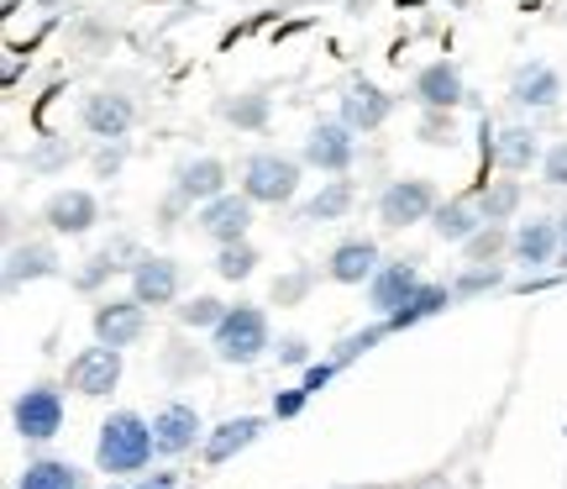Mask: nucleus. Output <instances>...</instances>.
I'll return each mask as SVG.
<instances>
[{"label":"nucleus","instance_id":"f257e3e1","mask_svg":"<svg viewBox=\"0 0 567 489\" xmlns=\"http://www.w3.org/2000/svg\"><path fill=\"white\" fill-rule=\"evenodd\" d=\"M153 458H158L153 421H142L137 410H111L101 421V437H95V469L101 473L126 479V473H142Z\"/></svg>","mask_w":567,"mask_h":489},{"label":"nucleus","instance_id":"f03ea898","mask_svg":"<svg viewBox=\"0 0 567 489\" xmlns=\"http://www.w3.org/2000/svg\"><path fill=\"white\" fill-rule=\"evenodd\" d=\"M210 343H216V358H221V364H258L268 353V343H274L264 306L237 300V306L226 310V322L210 332Z\"/></svg>","mask_w":567,"mask_h":489},{"label":"nucleus","instance_id":"7ed1b4c3","mask_svg":"<svg viewBox=\"0 0 567 489\" xmlns=\"http://www.w3.org/2000/svg\"><path fill=\"white\" fill-rule=\"evenodd\" d=\"M300 174L305 163L289 153H252L243 163V195L252 205H289L300 195Z\"/></svg>","mask_w":567,"mask_h":489},{"label":"nucleus","instance_id":"20e7f679","mask_svg":"<svg viewBox=\"0 0 567 489\" xmlns=\"http://www.w3.org/2000/svg\"><path fill=\"white\" fill-rule=\"evenodd\" d=\"M11 427L21 442H53L63 431V389L59 385H27L11 406Z\"/></svg>","mask_w":567,"mask_h":489},{"label":"nucleus","instance_id":"39448f33","mask_svg":"<svg viewBox=\"0 0 567 489\" xmlns=\"http://www.w3.org/2000/svg\"><path fill=\"white\" fill-rule=\"evenodd\" d=\"M116 385H122V353L105 343H90L63 368V389H74L84 400H105V395H116Z\"/></svg>","mask_w":567,"mask_h":489},{"label":"nucleus","instance_id":"423d86ee","mask_svg":"<svg viewBox=\"0 0 567 489\" xmlns=\"http://www.w3.org/2000/svg\"><path fill=\"white\" fill-rule=\"evenodd\" d=\"M436 184L421 180V174H410V180H394L384 184V195H379V222L389 232H405V226H421L436 216Z\"/></svg>","mask_w":567,"mask_h":489},{"label":"nucleus","instance_id":"0eeeda50","mask_svg":"<svg viewBox=\"0 0 567 489\" xmlns=\"http://www.w3.org/2000/svg\"><path fill=\"white\" fill-rule=\"evenodd\" d=\"M358 159V132L347 122H316L305 132V147H300V163L305 169H321L331 180H342L347 169Z\"/></svg>","mask_w":567,"mask_h":489},{"label":"nucleus","instance_id":"6e6552de","mask_svg":"<svg viewBox=\"0 0 567 489\" xmlns=\"http://www.w3.org/2000/svg\"><path fill=\"white\" fill-rule=\"evenodd\" d=\"M421 258H389L373 279H368V310L379 316V322H394L400 310H405V300L421 289Z\"/></svg>","mask_w":567,"mask_h":489},{"label":"nucleus","instance_id":"1a4fd4ad","mask_svg":"<svg viewBox=\"0 0 567 489\" xmlns=\"http://www.w3.org/2000/svg\"><path fill=\"white\" fill-rule=\"evenodd\" d=\"M80 122L90 137L101 143H122L126 132L137 126V101H126L122 90H90L80 101Z\"/></svg>","mask_w":567,"mask_h":489},{"label":"nucleus","instance_id":"9d476101","mask_svg":"<svg viewBox=\"0 0 567 489\" xmlns=\"http://www.w3.org/2000/svg\"><path fill=\"white\" fill-rule=\"evenodd\" d=\"M195 442H205L200 410L184 406V400H168L153 416V448H158V458H184V452H195Z\"/></svg>","mask_w":567,"mask_h":489},{"label":"nucleus","instance_id":"9b49d317","mask_svg":"<svg viewBox=\"0 0 567 489\" xmlns=\"http://www.w3.org/2000/svg\"><path fill=\"white\" fill-rule=\"evenodd\" d=\"M195 226H200L216 247L247 243V226H252V201H247L243 190H237V195L226 190L221 201H210V205H200V211H195Z\"/></svg>","mask_w":567,"mask_h":489},{"label":"nucleus","instance_id":"f8f14e48","mask_svg":"<svg viewBox=\"0 0 567 489\" xmlns=\"http://www.w3.org/2000/svg\"><path fill=\"white\" fill-rule=\"evenodd\" d=\"M90 326H95V343L122 353V347L147 337V306H142V300H101L95 316H90Z\"/></svg>","mask_w":567,"mask_h":489},{"label":"nucleus","instance_id":"ddd939ff","mask_svg":"<svg viewBox=\"0 0 567 489\" xmlns=\"http://www.w3.org/2000/svg\"><path fill=\"white\" fill-rule=\"evenodd\" d=\"M394 116V95H389L384 84H373V80H352L342 90V116L337 122H347L358 137L363 132H379V126Z\"/></svg>","mask_w":567,"mask_h":489},{"label":"nucleus","instance_id":"4468645a","mask_svg":"<svg viewBox=\"0 0 567 489\" xmlns=\"http://www.w3.org/2000/svg\"><path fill=\"white\" fill-rule=\"evenodd\" d=\"M95 222H101V201L90 190H53L42 201V226H53L59 237H80Z\"/></svg>","mask_w":567,"mask_h":489},{"label":"nucleus","instance_id":"2eb2a0df","mask_svg":"<svg viewBox=\"0 0 567 489\" xmlns=\"http://www.w3.org/2000/svg\"><path fill=\"white\" fill-rule=\"evenodd\" d=\"M179 279L184 268L174 264V258H142L137 268H132V300H142L147 310H163V306H179Z\"/></svg>","mask_w":567,"mask_h":489},{"label":"nucleus","instance_id":"dca6fc26","mask_svg":"<svg viewBox=\"0 0 567 489\" xmlns=\"http://www.w3.org/2000/svg\"><path fill=\"white\" fill-rule=\"evenodd\" d=\"M379 268H384V258H379V243H373V237H347V243L331 247L326 279H331V285H368Z\"/></svg>","mask_w":567,"mask_h":489},{"label":"nucleus","instance_id":"f3484780","mask_svg":"<svg viewBox=\"0 0 567 489\" xmlns=\"http://www.w3.org/2000/svg\"><path fill=\"white\" fill-rule=\"evenodd\" d=\"M515 264L520 268H551L563 258V226L551 216H530L526 226H515Z\"/></svg>","mask_w":567,"mask_h":489},{"label":"nucleus","instance_id":"a211bd4d","mask_svg":"<svg viewBox=\"0 0 567 489\" xmlns=\"http://www.w3.org/2000/svg\"><path fill=\"white\" fill-rule=\"evenodd\" d=\"M258 437H264V416H231V421H221L216 431H205L200 458L210 463V469H216V463H231V458L247 452Z\"/></svg>","mask_w":567,"mask_h":489},{"label":"nucleus","instance_id":"6ab92c4d","mask_svg":"<svg viewBox=\"0 0 567 489\" xmlns=\"http://www.w3.org/2000/svg\"><path fill=\"white\" fill-rule=\"evenodd\" d=\"M174 195L184 205H210L226 195V163L221 159H189L174 174Z\"/></svg>","mask_w":567,"mask_h":489},{"label":"nucleus","instance_id":"aec40b11","mask_svg":"<svg viewBox=\"0 0 567 489\" xmlns=\"http://www.w3.org/2000/svg\"><path fill=\"white\" fill-rule=\"evenodd\" d=\"M415 101H421L425 111H452V105L463 101V69L452 59L425 63L421 74H415Z\"/></svg>","mask_w":567,"mask_h":489},{"label":"nucleus","instance_id":"412c9836","mask_svg":"<svg viewBox=\"0 0 567 489\" xmlns=\"http://www.w3.org/2000/svg\"><path fill=\"white\" fill-rule=\"evenodd\" d=\"M142 258H147V253H142V247L132 243V237H122V243L101 247V253H95V258H90V264H84L80 274H74V289L95 295V289H101L105 279H111V274H132V268H137Z\"/></svg>","mask_w":567,"mask_h":489},{"label":"nucleus","instance_id":"4be33fe9","mask_svg":"<svg viewBox=\"0 0 567 489\" xmlns=\"http://www.w3.org/2000/svg\"><path fill=\"white\" fill-rule=\"evenodd\" d=\"M59 253L48 243H27V247H11L6 253V289H21L32 285V279H53L59 274Z\"/></svg>","mask_w":567,"mask_h":489},{"label":"nucleus","instance_id":"5701e85b","mask_svg":"<svg viewBox=\"0 0 567 489\" xmlns=\"http://www.w3.org/2000/svg\"><path fill=\"white\" fill-rule=\"evenodd\" d=\"M509 101L515 105H557L563 101V80H557V69L551 63H526V69H515V80H509Z\"/></svg>","mask_w":567,"mask_h":489},{"label":"nucleus","instance_id":"b1692460","mask_svg":"<svg viewBox=\"0 0 567 489\" xmlns=\"http://www.w3.org/2000/svg\"><path fill=\"white\" fill-rule=\"evenodd\" d=\"M542 159H547V153H542V137H536L530 126H505V132H499V143H494V163H499L505 174H515V180L526 174L530 163H542Z\"/></svg>","mask_w":567,"mask_h":489},{"label":"nucleus","instance_id":"393cba45","mask_svg":"<svg viewBox=\"0 0 567 489\" xmlns=\"http://www.w3.org/2000/svg\"><path fill=\"white\" fill-rule=\"evenodd\" d=\"M520 201H526V190H520V180L515 174H505V180L484 184L478 195H473V205H478V216H484V226H505L515 211H520Z\"/></svg>","mask_w":567,"mask_h":489},{"label":"nucleus","instance_id":"a878e982","mask_svg":"<svg viewBox=\"0 0 567 489\" xmlns=\"http://www.w3.org/2000/svg\"><path fill=\"white\" fill-rule=\"evenodd\" d=\"M216 116L231 122L237 132H264L268 116H274V101H268L264 90H243V95H226V101L216 105Z\"/></svg>","mask_w":567,"mask_h":489},{"label":"nucleus","instance_id":"bb28decb","mask_svg":"<svg viewBox=\"0 0 567 489\" xmlns=\"http://www.w3.org/2000/svg\"><path fill=\"white\" fill-rule=\"evenodd\" d=\"M478 226H484V216H478V205L473 201H442L436 205V216H431V232H436L442 243H457V247H463Z\"/></svg>","mask_w":567,"mask_h":489},{"label":"nucleus","instance_id":"cd10ccee","mask_svg":"<svg viewBox=\"0 0 567 489\" xmlns=\"http://www.w3.org/2000/svg\"><path fill=\"white\" fill-rule=\"evenodd\" d=\"M352 205H358V184L347 180H331V184H321V190H316V195H310V201H305V222H337V216H347V211H352Z\"/></svg>","mask_w":567,"mask_h":489},{"label":"nucleus","instance_id":"c85d7f7f","mask_svg":"<svg viewBox=\"0 0 567 489\" xmlns=\"http://www.w3.org/2000/svg\"><path fill=\"white\" fill-rule=\"evenodd\" d=\"M452 300H457V295H452V285H431V279H425V285L405 300V310H400V316L389 322V332H405V326L431 322V316H436V310H446Z\"/></svg>","mask_w":567,"mask_h":489},{"label":"nucleus","instance_id":"c756f323","mask_svg":"<svg viewBox=\"0 0 567 489\" xmlns=\"http://www.w3.org/2000/svg\"><path fill=\"white\" fill-rule=\"evenodd\" d=\"M17 489H80V469L63 463V458H32L21 469Z\"/></svg>","mask_w":567,"mask_h":489},{"label":"nucleus","instance_id":"7c9ffc66","mask_svg":"<svg viewBox=\"0 0 567 489\" xmlns=\"http://www.w3.org/2000/svg\"><path fill=\"white\" fill-rule=\"evenodd\" d=\"M509 247H515V232H509V226H478V232L463 243L467 268H494L499 253H509Z\"/></svg>","mask_w":567,"mask_h":489},{"label":"nucleus","instance_id":"2f4dec72","mask_svg":"<svg viewBox=\"0 0 567 489\" xmlns=\"http://www.w3.org/2000/svg\"><path fill=\"white\" fill-rule=\"evenodd\" d=\"M226 300H216V295H189V300H179V310H174V322L184 326V332H216V326L226 322Z\"/></svg>","mask_w":567,"mask_h":489},{"label":"nucleus","instance_id":"473e14b6","mask_svg":"<svg viewBox=\"0 0 567 489\" xmlns=\"http://www.w3.org/2000/svg\"><path fill=\"white\" fill-rule=\"evenodd\" d=\"M252 268H258V247H252V243L216 247V274H221V279L243 285V279H252Z\"/></svg>","mask_w":567,"mask_h":489},{"label":"nucleus","instance_id":"72a5a7b5","mask_svg":"<svg viewBox=\"0 0 567 489\" xmlns=\"http://www.w3.org/2000/svg\"><path fill=\"white\" fill-rule=\"evenodd\" d=\"M389 337V322H373V326H363V332H352V337H342V343L331 347V364L337 368H347V364H358L368 347H379Z\"/></svg>","mask_w":567,"mask_h":489},{"label":"nucleus","instance_id":"f704fd0d","mask_svg":"<svg viewBox=\"0 0 567 489\" xmlns=\"http://www.w3.org/2000/svg\"><path fill=\"white\" fill-rule=\"evenodd\" d=\"M505 285V268L494 264V268H467V274H457L452 279V295L457 300H467V295H484V289H499Z\"/></svg>","mask_w":567,"mask_h":489},{"label":"nucleus","instance_id":"c9c22d12","mask_svg":"<svg viewBox=\"0 0 567 489\" xmlns=\"http://www.w3.org/2000/svg\"><path fill=\"white\" fill-rule=\"evenodd\" d=\"M310 285H316V274H310V268H295V274L274 279V300H279V306H295V300L310 295Z\"/></svg>","mask_w":567,"mask_h":489},{"label":"nucleus","instance_id":"e433bc0d","mask_svg":"<svg viewBox=\"0 0 567 489\" xmlns=\"http://www.w3.org/2000/svg\"><path fill=\"white\" fill-rule=\"evenodd\" d=\"M542 180H547L551 190H567V143L547 147V159H542Z\"/></svg>","mask_w":567,"mask_h":489},{"label":"nucleus","instance_id":"4c0bfd02","mask_svg":"<svg viewBox=\"0 0 567 489\" xmlns=\"http://www.w3.org/2000/svg\"><path fill=\"white\" fill-rule=\"evenodd\" d=\"M305 400H310V389H305V385L279 389V395H274V416H279V421H295V416L305 410Z\"/></svg>","mask_w":567,"mask_h":489},{"label":"nucleus","instance_id":"58836bf2","mask_svg":"<svg viewBox=\"0 0 567 489\" xmlns=\"http://www.w3.org/2000/svg\"><path fill=\"white\" fill-rule=\"evenodd\" d=\"M163 368H168L174 379H184V374H200V358H189V347L168 343V353H163Z\"/></svg>","mask_w":567,"mask_h":489},{"label":"nucleus","instance_id":"ea45409f","mask_svg":"<svg viewBox=\"0 0 567 489\" xmlns=\"http://www.w3.org/2000/svg\"><path fill=\"white\" fill-rule=\"evenodd\" d=\"M279 364H295V368H310V343L305 337H279Z\"/></svg>","mask_w":567,"mask_h":489},{"label":"nucleus","instance_id":"a19ab883","mask_svg":"<svg viewBox=\"0 0 567 489\" xmlns=\"http://www.w3.org/2000/svg\"><path fill=\"white\" fill-rule=\"evenodd\" d=\"M446 132H452V111H425V122H421L425 143H442Z\"/></svg>","mask_w":567,"mask_h":489},{"label":"nucleus","instance_id":"79ce46f5","mask_svg":"<svg viewBox=\"0 0 567 489\" xmlns=\"http://www.w3.org/2000/svg\"><path fill=\"white\" fill-rule=\"evenodd\" d=\"M331 379H337V364H310V368H305V379H300V385L310 389V395H316V389H326Z\"/></svg>","mask_w":567,"mask_h":489},{"label":"nucleus","instance_id":"37998d69","mask_svg":"<svg viewBox=\"0 0 567 489\" xmlns=\"http://www.w3.org/2000/svg\"><path fill=\"white\" fill-rule=\"evenodd\" d=\"M63 159H74L69 147H48V153H38V159H27L32 169H53V163H63Z\"/></svg>","mask_w":567,"mask_h":489},{"label":"nucleus","instance_id":"c03bdc74","mask_svg":"<svg viewBox=\"0 0 567 489\" xmlns=\"http://www.w3.org/2000/svg\"><path fill=\"white\" fill-rule=\"evenodd\" d=\"M95 169H101V174H116V169H122V147H105L101 159H95Z\"/></svg>","mask_w":567,"mask_h":489},{"label":"nucleus","instance_id":"a18cd8bd","mask_svg":"<svg viewBox=\"0 0 567 489\" xmlns=\"http://www.w3.org/2000/svg\"><path fill=\"white\" fill-rule=\"evenodd\" d=\"M557 226H563V258H557V264L567 268V216H557Z\"/></svg>","mask_w":567,"mask_h":489}]
</instances>
